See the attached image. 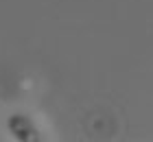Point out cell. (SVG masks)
Returning a JSON list of instances; mask_svg holds the SVG:
<instances>
[{"instance_id":"cell-1","label":"cell","mask_w":153,"mask_h":142,"mask_svg":"<svg viewBox=\"0 0 153 142\" xmlns=\"http://www.w3.org/2000/svg\"><path fill=\"white\" fill-rule=\"evenodd\" d=\"M7 127H9V131L13 133V138L20 140V142H31V140L37 142L39 140L37 129L33 127V123L26 116H22V114H13V116H9Z\"/></svg>"}]
</instances>
